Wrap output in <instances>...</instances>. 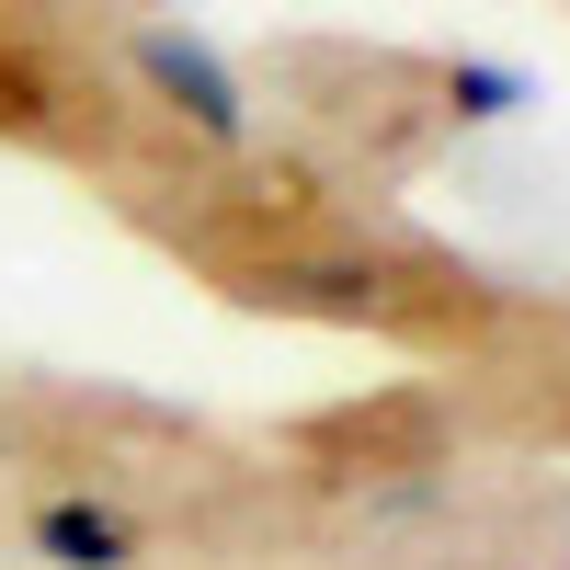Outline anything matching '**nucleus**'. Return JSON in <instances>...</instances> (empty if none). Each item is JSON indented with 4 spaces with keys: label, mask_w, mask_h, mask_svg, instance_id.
Wrapping results in <instances>:
<instances>
[{
    "label": "nucleus",
    "mask_w": 570,
    "mask_h": 570,
    "mask_svg": "<svg viewBox=\"0 0 570 570\" xmlns=\"http://www.w3.org/2000/svg\"><path fill=\"white\" fill-rule=\"evenodd\" d=\"M137 80H149L195 137H217V149H240V137H252V91H240V69H228L206 35L149 23V35H137Z\"/></svg>",
    "instance_id": "nucleus-1"
},
{
    "label": "nucleus",
    "mask_w": 570,
    "mask_h": 570,
    "mask_svg": "<svg viewBox=\"0 0 570 570\" xmlns=\"http://www.w3.org/2000/svg\"><path fill=\"white\" fill-rule=\"evenodd\" d=\"M35 559L46 570H137V525L115 502H91V491H58V502H35Z\"/></svg>",
    "instance_id": "nucleus-2"
},
{
    "label": "nucleus",
    "mask_w": 570,
    "mask_h": 570,
    "mask_svg": "<svg viewBox=\"0 0 570 570\" xmlns=\"http://www.w3.org/2000/svg\"><path fill=\"white\" fill-rule=\"evenodd\" d=\"M445 104H456L468 126H502V115L537 104V69H513V58H456V69H445Z\"/></svg>",
    "instance_id": "nucleus-3"
}]
</instances>
